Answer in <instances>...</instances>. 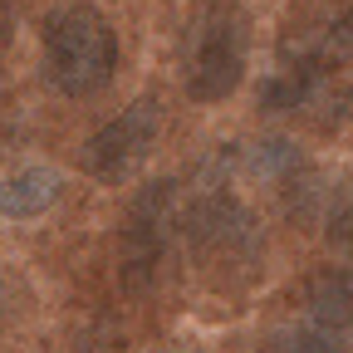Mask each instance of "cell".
<instances>
[{
	"label": "cell",
	"instance_id": "8fae6325",
	"mask_svg": "<svg viewBox=\"0 0 353 353\" xmlns=\"http://www.w3.org/2000/svg\"><path fill=\"white\" fill-rule=\"evenodd\" d=\"M324 236H329V245H334L339 255L353 260V192L334 201V211H329V221H324Z\"/></svg>",
	"mask_w": 353,
	"mask_h": 353
},
{
	"label": "cell",
	"instance_id": "52a82bcc",
	"mask_svg": "<svg viewBox=\"0 0 353 353\" xmlns=\"http://www.w3.org/2000/svg\"><path fill=\"white\" fill-rule=\"evenodd\" d=\"M59 192H64V176L54 167H44V162H30L10 176H0V216L34 221L59 201Z\"/></svg>",
	"mask_w": 353,
	"mask_h": 353
},
{
	"label": "cell",
	"instance_id": "3957f363",
	"mask_svg": "<svg viewBox=\"0 0 353 353\" xmlns=\"http://www.w3.org/2000/svg\"><path fill=\"white\" fill-rule=\"evenodd\" d=\"M182 241L187 250L206 265L211 275H250L255 265L265 260V231H260V216L231 196L211 187L206 196H196L182 211Z\"/></svg>",
	"mask_w": 353,
	"mask_h": 353
},
{
	"label": "cell",
	"instance_id": "5b68a950",
	"mask_svg": "<svg viewBox=\"0 0 353 353\" xmlns=\"http://www.w3.org/2000/svg\"><path fill=\"white\" fill-rule=\"evenodd\" d=\"M162 132V103L152 94L132 99L128 108H118L103 128H94L79 148V167L103 187H123L132 172H138Z\"/></svg>",
	"mask_w": 353,
	"mask_h": 353
},
{
	"label": "cell",
	"instance_id": "6da1fadb",
	"mask_svg": "<svg viewBox=\"0 0 353 353\" xmlns=\"http://www.w3.org/2000/svg\"><path fill=\"white\" fill-rule=\"evenodd\" d=\"M44 79L64 99H94L113 83L118 69V30L113 20L88 6V0H69L44 15Z\"/></svg>",
	"mask_w": 353,
	"mask_h": 353
},
{
	"label": "cell",
	"instance_id": "277c9868",
	"mask_svg": "<svg viewBox=\"0 0 353 353\" xmlns=\"http://www.w3.org/2000/svg\"><path fill=\"white\" fill-rule=\"evenodd\" d=\"M182 187H176V176H162V182L143 187L132 196L123 226H118V280L123 290L143 294L157 285V270L167 260V245H172V231L182 226Z\"/></svg>",
	"mask_w": 353,
	"mask_h": 353
},
{
	"label": "cell",
	"instance_id": "7a4b0ae2",
	"mask_svg": "<svg viewBox=\"0 0 353 353\" xmlns=\"http://www.w3.org/2000/svg\"><path fill=\"white\" fill-rule=\"evenodd\" d=\"M250 64V15L241 0H201L182 30V88L192 103L231 99Z\"/></svg>",
	"mask_w": 353,
	"mask_h": 353
},
{
	"label": "cell",
	"instance_id": "ba28073f",
	"mask_svg": "<svg viewBox=\"0 0 353 353\" xmlns=\"http://www.w3.org/2000/svg\"><path fill=\"white\" fill-rule=\"evenodd\" d=\"M304 319H314L343 339H353V265H339V270H324L314 285L304 290V304H299Z\"/></svg>",
	"mask_w": 353,
	"mask_h": 353
},
{
	"label": "cell",
	"instance_id": "8992f818",
	"mask_svg": "<svg viewBox=\"0 0 353 353\" xmlns=\"http://www.w3.org/2000/svg\"><path fill=\"white\" fill-rule=\"evenodd\" d=\"M353 64V6H329L280 39V69L329 79Z\"/></svg>",
	"mask_w": 353,
	"mask_h": 353
},
{
	"label": "cell",
	"instance_id": "30bf717a",
	"mask_svg": "<svg viewBox=\"0 0 353 353\" xmlns=\"http://www.w3.org/2000/svg\"><path fill=\"white\" fill-rule=\"evenodd\" d=\"M285 196V211H290V221H294V226H309V221H314V211H319V196H324V182H319V176L314 172H299L294 176V182L280 192Z\"/></svg>",
	"mask_w": 353,
	"mask_h": 353
},
{
	"label": "cell",
	"instance_id": "9c48e42d",
	"mask_svg": "<svg viewBox=\"0 0 353 353\" xmlns=\"http://www.w3.org/2000/svg\"><path fill=\"white\" fill-rule=\"evenodd\" d=\"M241 167H245L250 182H275V187H290L309 162H304L299 143H290V138H265V143H255V148H245V152H241Z\"/></svg>",
	"mask_w": 353,
	"mask_h": 353
}]
</instances>
